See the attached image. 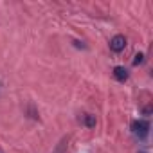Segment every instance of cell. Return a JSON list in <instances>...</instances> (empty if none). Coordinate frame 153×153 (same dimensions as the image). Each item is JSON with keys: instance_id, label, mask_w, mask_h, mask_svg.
Here are the masks:
<instances>
[{"instance_id": "obj_1", "label": "cell", "mask_w": 153, "mask_h": 153, "mask_svg": "<svg viewBox=\"0 0 153 153\" xmlns=\"http://www.w3.org/2000/svg\"><path fill=\"white\" fill-rule=\"evenodd\" d=\"M131 131H133V135H137L139 139H146L148 133H149V123H148V121H142V119L133 121V123H131Z\"/></svg>"}, {"instance_id": "obj_2", "label": "cell", "mask_w": 153, "mask_h": 153, "mask_svg": "<svg viewBox=\"0 0 153 153\" xmlns=\"http://www.w3.org/2000/svg\"><path fill=\"white\" fill-rule=\"evenodd\" d=\"M124 47H126V38H124L123 34H115V36L110 40V49H112L114 52H123Z\"/></svg>"}, {"instance_id": "obj_3", "label": "cell", "mask_w": 153, "mask_h": 153, "mask_svg": "<svg viewBox=\"0 0 153 153\" xmlns=\"http://www.w3.org/2000/svg\"><path fill=\"white\" fill-rule=\"evenodd\" d=\"M114 78H115L117 81H121V83L126 81V79H128V70H126L124 67H115V68H114Z\"/></svg>"}, {"instance_id": "obj_4", "label": "cell", "mask_w": 153, "mask_h": 153, "mask_svg": "<svg viewBox=\"0 0 153 153\" xmlns=\"http://www.w3.org/2000/svg\"><path fill=\"white\" fill-rule=\"evenodd\" d=\"M83 123H85L87 128H94V126H96V115H92V114H85V115H83Z\"/></svg>"}, {"instance_id": "obj_5", "label": "cell", "mask_w": 153, "mask_h": 153, "mask_svg": "<svg viewBox=\"0 0 153 153\" xmlns=\"http://www.w3.org/2000/svg\"><path fill=\"white\" fill-rule=\"evenodd\" d=\"M140 63H144V54L142 52H139L135 56V59H133V65H140Z\"/></svg>"}, {"instance_id": "obj_6", "label": "cell", "mask_w": 153, "mask_h": 153, "mask_svg": "<svg viewBox=\"0 0 153 153\" xmlns=\"http://www.w3.org/2000/svg\"><path fill=\"white\" fill-rule=\"evenodd\" d=\"M0 87H2V83H0Z\"/></svg>"}, {"instance_id": "obj_7", "label": "cell", "mask_w": 153, "mask_h": 153, "mask_svg": "<svg viewBox=\"0 0 153 153\" xmlns=\"http://www.w3.org/2000/svg\"><path fill=\"white\" fill-rule=\"evenodd\" d=\"M140 153H144V151H140Z\"/></svg>"}]
</instances>
